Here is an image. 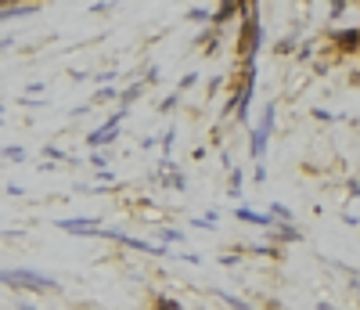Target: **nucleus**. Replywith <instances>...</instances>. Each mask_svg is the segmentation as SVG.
Wrapping results in <instances>:
<instances>
[{"label": "nucleus", "instance_id": "f257e3e1", "mask_svg": "<svg viewBox=\"0 0 360 310\" xmlns=\"http://www.w3.org/2000/svg\"><path fill=\"white\" fill-rule=\"evenodd\" d=\"M37 4H15V8H0V22H8V18H25V15H33Z\"/></svg>", "mask_w": 360, "mask_h": 310}, {"label": "nucleus", "instance_id": "f03ea898", "mask_svg": "<svg viewBox=\"0 0 360 310\" xmlns=\"http://www.w3.org/2000/svg\"><path fill=\"white\" fill-rule=\"evenodd\" d=\"M0 4H4V0H0Z\"/></svg>", "mask_w": 360, "mask_h": 310}]
</instances>
